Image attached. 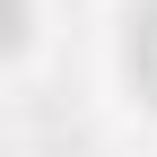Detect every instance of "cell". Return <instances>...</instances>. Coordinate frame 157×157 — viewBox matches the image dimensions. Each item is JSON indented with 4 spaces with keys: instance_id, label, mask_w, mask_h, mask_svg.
Returning a JSON list of instances; mask_svg holds the SVG:
<instances>
[{
    "instance_id": "1",
    "label": "cell",
    "mask_w": 157,
    "mask_h": 157,
    "mask_svg": "<svg viewBox=\"0 0 157 157\" xmlns=\"http://www.w3.org/2000/svg\"><path fill=\"white\" fill-rule=\"evenodd\" d=\"M131 61H140V70H148V87H157V9H148V26L131 35Z\"/></svg>"
}]
</instances>
